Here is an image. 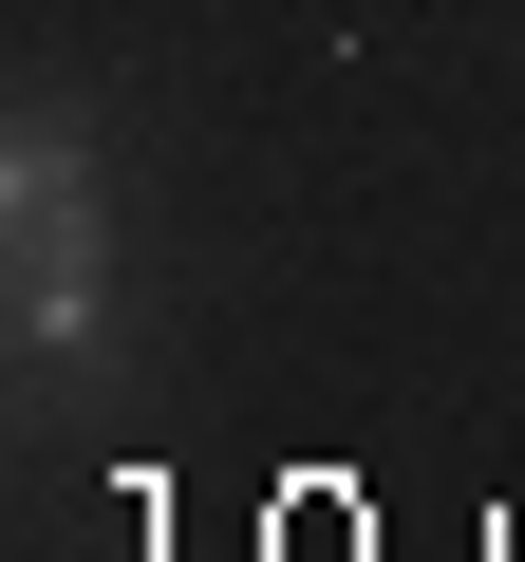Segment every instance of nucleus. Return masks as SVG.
<instances>
[{
    "label": "nucleus",
    "instance_id": "nucleus-1",
    "mask_svg": "<svg viewBox=\"0 0 525 562\" xmlns=\"http://www.w3.org/2000/svg\"><path fill=\"white\" fill-rule=\"evenodd\" d=\"M0 281H20V357L76 375L94 319H113V188H94V132L76 113L0 132Z\"/></svg>",
    "mask_w": 525,
    "mask_h": 562
}]
</instances>
